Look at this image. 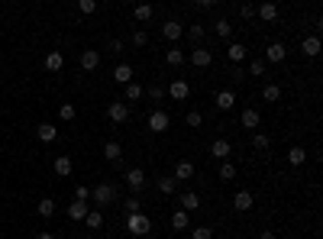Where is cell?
Returning <instances> with one entry per match:
<instances>
[{"mask_svg":"<svg viewBox=\"0 0 323 239\" xmlns=\"http://www.w3.org/2000/svg\"><path fill=\"white\" fill-rule=\"evenodd\" d=\"M185 32L191 36V42H197V46H200V42H204V32H207V29H204V26H200V23H194V26H188Z\"/></svg>","mask_w":323,"mask_h":239,"instance_id":"cell-33","label":"cell"},{"mask_svg":"<svg viewBox=\"0 0 323 239\" xmlns=\"http://www.w3.org/2000/svg\"><path fill=\"white\" fill-rule=\"evenodd\" d=\"M262 97H265V104H278V100H281V87H278V84H265Z\"/></svg>","mask_w":323,"mask_h":239,"instance_id":"cell-28","label":"cell"},{"mask_svg":"<svg viewBox=\"0 0 323 239\" xmlns=\"http://www.w3.org/2000/svg\"><path fill=\"white\" fill-rule=\"evenodd\" d=\"M168 94L174 97V100H188V97H191V84L185 81V78H174V81L168 84Z\"/></svg>","mask_w":323,"mask_h":239,"instance_id":"cell-7","label":"cell"},{"mask_svg":"<svg viewBox=\"0 0 323 239\" xmlns=\"http://www.w3.org/2000/svg\"><path fill=\"white\" fill-rule=\"evenodd\" d=\"M226 55H230V61H233V65H239V61H246L249 49L242 46V42H230V46H226Z\"/></svg>","mask_w":323,"mask_h":239,"instance_id":"cell-13","label":"cell"},{"mask_svg":"<svg viewBox=\"0 0 323 239\" xmlns=\"http://www.w3.org/2000/svg\"><path fill=\"white\" fill-rule=\"evenodd\" d=\"M301 52H304L307 58H317V55H320V36H307V39L301 42Z\"/></svg>","mask_w":323,"mask_h":239,"instance_id":"cell-18","label":"cell"},{"mask_svg":"<svg viewBox=\"0 0 323 239\" xmlns=\"http://www.w3.org/2000/svg\"><path fill=\"white\" fill-rule=\"evenodd\" d=\"M123 207H126V214H142V203H139V197H136V194L123 200Z\"/></svg>","mask_w":323,"mask_h":239,"instance_id":"cell-40","label":"cell"},{"mask_svg":"<svg viewBox=\"0 0 323 239\" xmlns=\"http://www.w3.org/2000/svg\"><path fill=\"white\" fill-rule=\"evenodd\" d=\"M113 81H117V84H129V81H133V65L120 61V65L113 68Z\"/></svg>","mask_w":323,"mask_h":239,"instance_id":"cell-15","label":"cell"},{"mask_svg":"<svg viewBox=\"0 0 323 239\" xmlns=\"http://www.w3.org/2000/svg\"><path fill=\"white\" fill-rule=\"evenodd\" d=\"M213 32H217L220 39H230V36H233V23L226 20V16H220V20L213 23Z\"/></svg>","mask_w":323,"mask_h":239,"instance_id":"cell-23","label":"cell"},{"mask_svg":"<svg viewBox=\"0 0 323 239\" xmlns=\"http://www.w3.org/2000/svg\"><path fill=\"white\" fill-rule=\"evenodd\" d=\"M174 184H178V181H174V178H168V175H165V178H159V191L165 194V197H171V194H174Z\"/></svg>","mask_w":323,"mask_h":239,"instance_id":"cell-35","label":"cell"},{"mask_svg":"<svg viewBox=\"0 0 323 239\" xmlns=\"http://www.w3.org/2000/svg\"><path fill=\"white\" fill-rule=\"evenodd\" d=\"M78 10L87 13V16H91V13H97V0H78Z\"/></svg>","mask_w":323,"mask_h":239,"instance_id":"cell-43","label":"cell"},{"mask_svg":"<svg viewBox=\"0 0 323 239\" xmlns=\"http://www.w3.org/2000/svg\"><path fill=\"white\" fill-rule=\"evenodd\" d=\"M146 91H142V84H136V81H129L126 84V100H139Z\"/></svg>","mask_w":323,"mask_h":239,"instance_id":"cell-37","label":"cell"},{"mask_svg":"<svg viewBox=\"0 0 323 239\" xmlns=\"http://www.w3.org/2000/svg\"><path fill=\"white\" fill-rule=\"evenodd\" d=\"M168 126H171V117H168L165 110H152V113H149V129H152V132H165Z\"/></svg>","mask_w":323,"mask_h":239,"instance_id":"cell-4","label":"cell"},{"mask_svg":"<svg viewBox=\"0 0 323 239\" xmlns=\"http://www.w3.org/2000/svg\"><path fill=\"white\" fill-rule=\"evenodd\" d=\"M188 61H191L194 68H210V65H213V52L204 49V46H197V49L188 55Z\"/></svg>","mask_w":323,"mask_h":239,"instance_id":"cell-3","label":"cell"},{"mask_svg":"<svg viewBox=\"0 0 323 239\" xmlns=\"http://www.w3.org/2000/svg\"><path fill=\"white\" fill-rule=\"evenodd\" d=\"M91 197H94V203H97V207H110V203L117 200V184H110V181L97 184V188L91 191Z\"/></svg>","mask_w":323,"mask_h":239,"instance_id":"cell-1","label":"cell"},{"mask_svg":"<svg viewBox=\"0 0 323 239\" xmlns=\"http://www.w3.org/2000/svg\"><path fill=\"white\" fill-rule=\"evenodd\" d=\"M165 61H168V65H171V68H178V65H181V61H185V52H181L178 46H171L168 52H165Z\"/></svg>","mask_w":323,"mask_h":239,"instance_id":"cell-27","label":"cell"},{"mask_svg":"<svg viewBox=\"0 0 323 239\" xmlns=\"http://www.w3.org/2000/svg\"><path fill=\"white\" fill-rule=\"evenodd\" d=\"M220 178L233 181V178H236V165H233V162H220Z\"/></svg>","mask_w":323,"mask_h":239,"instance_id":"cell-36","label":"cell"},{"mask_svg":"<svg viewBox=\"0 0 323 239\" xmlns=\"http://www.w3.org/2000/svg\"><path fill=\"white\" fill-rule=\"evenodd\" d=\"M36 239H55V236H52V233H39Z\"/></svg>","mask_w":323,"mask_h":239,"instance_id":"cell-50","label":"cell"},{"mask_svg":"<svg viewBox=\"0 0 323 239\" xmlns=\"http://www.w3.org/2000/svg\"><path fill=\"white\" fill-rule=\"evenodd\" d=\"M87 210H91V207H87L84 200H75L71 207H68V220H84V217H87Z\"/></svg>","mask_w":323,"mask_h":239,"instance_id":"cell-25","label":"cell"},{"mask_svg":"<svg viewBox=\"0 0 323 239\" xmlns=\"http://www.w3.org/2000/svg\"><path fill=\"white\" fill-rule=\"evenodd\" d=\"M123 181H126V188L142 191L146 188V172H142V168H129V172L123 175Z\"/></svg>","mask_w":323,"mask_h":239,"instance_id":"cell-6","label":"cell"},{"mask_svg":"<svg viewBox=\"0 0 323 239\" xmlns=\"http://www.w3.org/2000/svg\"><path fill=\"white\" fill-rule=\"evenodd\" d=\"M259 239H275V233H272V229H262V233H259Z\"/></svg>","mask_w":323,"mask_h":239,"instance_id":"cell-49","label":"cell"},{"mask_svg":"<svg viewBox=\"0 0 323 239\" xmlns=\"http://www.w3.org/2000/svg\"><path fill=\"white\" fill-rule=\"evenodd\" d=\"M126 233H133V236L152 233V220L146 217V214H129V220H126Z\"/></svg>","mask_w":323,"mask_h":239,"instance_id":"cell-2","label":"cell"},{"mask_svg":"<svg viewBox=\"0 0 323 239\" xmlns=\"http://www.w3.org/2000/svg\"><path fill=\"white\" fill-rule=\"evenodd\" d=\"M87 197H91V188L78 184V188H75V200H84V203H87Z\"/></svg>","mask_w":323,"mask_h":239,"instance_id":"cell-46","label":"cell"},{"mask_svg":"<svg viewBox=\"0 0 323 239\" xmlns=\"http://www.w3.org/2000/svg\"><path fill=\"white\" fill-rule=\"evenodd\" d=\"M213 104H217V110H233V107H236V94H233V91H217Z\"/></svg>","mask_w":323,"mask_h":239,"instance_id":"cell-12","label":"cell"},{"mask_svg":"<svg viewBox=\"0 0 323 239\" xmlns=\"http://www.w3.org/2000/svg\"><path fill=\"white\" fill-rule=\"evenodd\" d=\"M162 36H165V39H168V42H174V46H178V39H181V36H185V26H181L178 20H168V23H165V26H162Z\"/></svg>","mask_w":323,"mask_h":239,"instance_id":"cell-10","label":"cell"},{"mask_svg":"<svg viewBox=\"0 0 323 239\" xmlns=\"http://www.w3.org/2000/svg\"><path fill=\"white\" fill-rule=\"evenodd\" d=\"M174 181H191L194 178V162H188V158H181V162H174Z\"/></svg>","mask_w":323,"mask_h":239,"instance_id":"cell-8","label":"cell"},{"mask_svg":"<svg viewBox=\"0 0 323 239\" xmlns=\"http://www.w3.org/2000/svg\"><path fill=\"white\" fill-rule=\"evenodd\" d=\"M149 97H152V100H162V97H165V87H162V84H149Z\"/></svg>","mask_w":323,"mask_h":239,"instance_id":"cell-47","label":"cell"},{"mask_svg":"<svg viewBox=\"0 0 323 239\" xmlns=\"http://www.w3.org/2000/svg\"><path fill=\"white\" fill-rule=\"evenodd\" d=\"M36 210H39V217H52V214H55V200H52V197H42Z\"/></svg>","mask_w":323,"mask_h":239,"instance_id":"cell-34","label":"cell"},{"mask_svg":"<svg viewBox=\"0 0 323 239\" xmlns=\"http://www.w3.org/2000/svg\"><path fill=\"white\" fill-rule=\"evenodd\" d=\"M81 68H84V72H97V68H100V52L84 49L81 52Z\"/></svg>","mask_w":323,"mask_h":239,"instance_id":"cell-11","label":"cell"},{"mask_svg":"<svg viewBox=\"0 0 323 239\" xmlns=\"http://www.w3.org/2000/svg\"><path fill=\"white\" fill-rule=\"evenodd\" d=\"M120 155H123V146H120L117 139L103 143V158H107V162H113V165H117V162H120Z\"/></svg>","mask_w":323,"mask_h":239,"instance_id":"cell-17","label":"cell"},{"mask_svg":"<svg viewBox=\"0 0 323 239\" xmlns=\"http://www.w3.org/2000/svg\"><path fill=\"white\" fill-rule=\"evenodd\" d=\"M107 117H110L113 123H126V120H129V107H126L123 100H113L110 107H107Z\"/></svg>","mask_w":323,"mask_h":239,"instance_id":"cell-9","label":"cell"},{"mask_svg":"<svg viewBox=\"0 0 323 239\" xmlns=\"http://www.w3.org/2000/svg\"><path fill=\"white\" fill-rule=\"evenodd\" d=\"M288 162H291V165H304V162H307V152H304L301 146H294L291 152H288Z\"/></svg>","mask_w":323,"mask_h":239,"instance_id":"cell-31","label":"cell"},{"mask_svg":"<svg viewBox=\"0 0 323 239\" xmlns=\"http://www.w3.org/2000/svg\"><path fill=\"white\" fill-rule=\"evenodd\" d=\"M146 42H149V32H146V29H136V32H133V46H136V49H142Z\"/></svg>","mask_w":323,"mask_h":239,"instance_id":"cell-44","label":"cell"},{"mask_svg":"<svg viewBox=\"0 0 323 239\" xmlns=\"http://www.w3.org/2000/svg\"><path fill=\"white\" fill-rule=\"evenodd\" d=\"M252 146H256V149H259V152H265V149H268V146H272V139H268V136H265V132H256V136H252Z\"/></svg>","mask_w":323,"mask_h":239,"instance_id":"cell-39","label":"cell"},{"mask_svg":"<svg viewBox=\"0 0 323 239\" xmlns=\"http://www.w3.org/2000/svg\"><path fill=\"white\" fill-rule=\"evenodd\" d=\"M185 123H188L191 129H197L200 123H204V113H200V110H188V117H185Z\"/></svg>","mask_w":323,"mask_h":239,"instance_id":"cell-38","label":"cell"},{"mask_svg":"<svg viewBox=\"0 0 323 239\" xmlns=\"http://www.w3.org/2000/svg\"><path fill=\"white\" fill-rule=\"evenodd\" d=\"M36 136L42 139V143H55V136H58V129L52 126V123H42V126L36 129Z\"/></svg>","mask_w":323,"mask_h":239,"instance_id":"cell-26","label":"cell"},{"mask_svg":"<svg viewBox=\"0 0 323 239\" xmlns=\"http://www.w3.org/2000/svg\"><path fill=\"white\" fill-rule=\"evenodd\" d=\"M133 13H136V20H139V23H146V20H152V13H155V10H152V4H139Z\"/></svg>","mask_w":323,"mask_h":239,"instance_id":"cell-32","label":"cell"},{"mask_svg":"<svg viewBox=\"0 0 323 239\" xmlns=\"http://www.w3.org/2000/svg\"><path fill=\"white\" fill-rule=\"evenodd\" d=\"M75 104H62V107H58V117H62V120H75Z\"/></svg>","mask_w":323,"mask_h":239,"instance_id":"cell-45","label":"cell"},{"mask_svg":"<svg viewBox=\"0 0 323 239\" xmlns=\"http://www.w3.org/2000/svg\"><path fill=\"white\" fill-rule=\"evenodd\" d=\"M239 13L246 16V20H252V16H256V7H252V4H242V7H239Z\"/></svg>","mask_w":323,"mask_h":239,"instance_id":"cell-48","label":"cell"},{"mask_svg":"<svg viewBox=\"0 0 323 239\" xmlns=\"http://www.w3.org/2000/svg\"><path fill=\"white\" fill-rule=\"evenodd\" d=\"M178 203H181V210H185V214H194V210L200 207V197H197L194 191H185V194L178 197Z\"/></svg>","mask_w":323,"mask_h":239,"instance_id":"cell-14","label":"cell"},{"mask_svg":"<svg viewBox=\"0 0 323 239\" xmlns=\"http://www.w3.org/2000/svg\"><path fill=\"white\" fill-rule=\"evenodd\" d=\"M191 239H213V229L210 226H194L191 229Z\"/></svg>","mask_w":323,"mask_h":239,"instance_id":"cell-41","label":"cell"},{"mask_svg":"<svg viewBox=\"0 0 323 239\" xmlns=\"http://www.w3.org/2000/svg\"><path fill=\"white\" fill-rule=\"evenodd\" d=\"M210 155L217 158V162H230V155H233V146L226 143V139H213V143H210Z\"/></svg>","mask_w":323,"mask_h":239,"instance_id":"cell-5","label":"cell"},{"mask_svg":"<svg viewBox=\"0 0 323 239\" xmlns=\"http://www.w3.org/2000/svg\"><path fill=\"white\" fill-rule=\"evenodd\" d=\"M249 75H252V78H262V75H265V61H262V58H252Z\"/></svg>","mask_w":323,"mask_h":239,"instance_id":"cell-42","label":"cell"},{"mask_svg":"<svg viewBox=\"0 0 323 239\" xmlns=\"http://www.w3.org/2000/svg\"><path fill=\"white\" fill-rule=\"evenodd\" d=\"M55 175L58 178H68V175H71V155H58L55 158Z\"/></svg>","mask_w":323,"mask_h":239,"instance_id":"cell-22","label":"cell"},{"mask_svg":"<svg viewBox=\"0 0 323 239\" xmlns=\"http://www.w3.org/2000/svg\"><path fill=\"white\" fill-rule=\"evenodd\" d=\"M239 123H242V126H246V129H259V123H262V117H259V110H242V117H239Z\"/></svg>","mask_w":323,"mask_h":239,"instance_id":"cell-21","label":"cell"},{"mask_svg":"<svg viewBox=\"0 0 323 239\" xmlns=\"http://www.w3.org/2000/svg\"><path fill=\"white\" fill-rule=\"evenodd\" d=\"M84 223L91 226V229H100V226H103V214H100V210H87Z\"/></svg>","mask_w":323,"mask_h":239,"instance_id":"cell-29","label":"cell"},{"mask_svg":"<svg viewBox=\"0 0 323 239\" xmlns=\"http://www.w3.org/2000/svg\"><path fill=\"white\" fill-rule=\"evenodd\" d=\"M62 68H65V55H62V52H46V72L55 75V72H62Z\"/></svg>","mask_w":323,"mask_h":239,"instance_id":"cell-16","label":"cell"},{"mask_svg":"<svg viewBox=\"0 0 323 239\" xmlns=\"http://www.w3.org/2000/svg\"><path fill=\"white\" fill-rule=\"evenodd\" d=\"M233 207H236L239 214L252 210V191H236V197H233Z\"/></svg>","mask_w":323,"mask_h":239,"instance_id":"cell-19","label":"cell"},{"mask_svg":"<svg viewBox=\"0 0 323 239\" xmlns=\"http://www.w3.org/2000/svg\"><path fill=\"white\" fill-rule=\"evenodd\" d=\"M188 223H191V220H188L185 210H174V214H171V229H188Z\"/></svg>","mask_w":323,"mask_h":239,"instance_id":"cell-30","label":"cell"},{"mask_svg":"<svg viewBox=\"0 0 323 239\" xmlns=\"http://www.w3.org/2000/svg\"><path fill=\"white\" fill-rule=\"evenodd\" d=\"M284 55H288V49L281 46V42H272V46L265 49V58L262 61H284Z\"/></svg>","mask_w":323,"mask_h":239,"instance_id":"cell-20","label":"cell"},{"mask_svg":"<svg viewBox=\"0 0 323 239\" xmlns=\"http://www.w3.org/2000/svg\"><path fill=\"white\" fill-rule=\"evenodd\" d=\"M256 13H259L265 23H275V20H278V7H275V4H262V7H256Z\"/></svg>","mask_w":323,"mask_h":239,"instance_id":"cell-24","label":"cell"}]
</instances>
